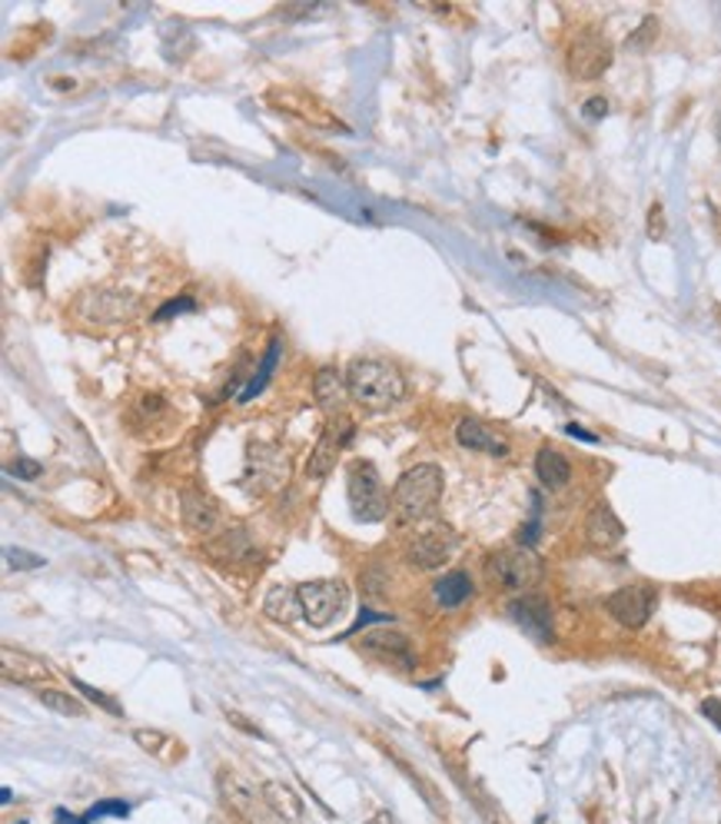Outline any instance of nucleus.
I'll list each match as a JSON object with an SVG mask.
<instances>
[{
	"label": "nucleus",
	"mask_w": 721,
	"mask_h": 824,
	"mask_svg": "<svg viewBox=\"0 0 721 824\" xmlns=\"http://www.w3.org/2000/svg\"><path fill=\"white\" fill-rule=\"evenodd\" d=\"M350 399L369 412H386L406 396V379L399 369L379 360H353L346 369Z\"/></svg>",
	"instance_id": "nucleus-1"
},
{
	"label": "nucleus",
	"mask_w": 721,
	"mask_h": 824,
	"mask_svg": "<svg viewBox=\"0 0 721 824\" xmlns=\"http://www.w3.org/2000/svg\"><path fill=\"white\" fill-rule=\"evenodd\" d=\"M446 492V475L436 462H419L399 475L392 488V506L406 522H423L436 513Z\"/></svg>",
	"instance_id": "nucleus-2"
},
{
	"label": "nucleus",
	"mask_w": 721,
	"mask_h": 824,
	"mask_svg": "<svg viewBox=\"0 0 721 824\" xmlns=\"http://www.w3.org/2000/svg\"><path fill=\"white\" fill-rule=\"evenodd\" d=\"M267 104H270L273 110H280V114H286V117H293V120L312 127V130H340V133H350V127L340 120V114H336L323 97H316V94H309V91H303V87H280V84H276V87L267 91Z\"/></svg>",
	"instance_id": "nucleus-3"
},
{
	"label": "nucleus",
	"mask_w": 721,
	"mask_h": 824,
	"mask_svg": "<svg viewBox=\"0 0 721 824\" xmlns=\"http://www.w3.org/2000/svg\"><path fill=\"white\" fill-rule=\"evenodd\" d=\"M486 575L506 592H529L542 579V558L529 545L499 549L486 562Z\"/></svg>",
	"instance_id": "nucleus-4"
},
{
	"label": "nucleus",
	"mask_w": 721,
	"mask_h": 824,
	"mask_svg": "<svg viewBox=\"0 0 721 824\" xmlns=\"http://www.w3.org/2000/svg\"><path fill=\"white\" fill-rule=\"evenodd\" d=\"M140 313V296L130 290H87L80 293L73 303V316L84 319L91 326H117V322H130Z\"/></svg>",
	"instance_id": "nucleus-5"
},
{
	"label": "nucleus",
	"mask_w": 721,
	"mask_h": 824,
	"mask_svg": "<svg viewBox=\"0 0 721 824\" xmlns=\"http://www.w3.org/2000/svg\"><path fill=\"white\" fill-rule=\"evenodd\" d=\"M216 794H220V801H223L239 821H244V824H276V821H280V817L270 811L263 791H257V785H250L244 775H236V772H229V768H223V772L216 775Z\"/></svg>",
	"instance_id": "nucleus-6"
},
{
	"label": "nucleus",
	"mask_w": 721,
	"mask_h": 824,
	"mask_svg": "<svg viewBox=\"0 0 721 824\" xmlns=\"http://www.w3.org/2000/svg\"><path fill=\"white\" fill-rule=\"evenodd\" d=\"M346 496H350V509L359 522H382L389 513V499L382 492L379 472L373 462L356 459L350 466V479H346Z\"/></svg>",
	"instance_id": "nucleus-7"
},
{
	"label": "nucleus",
	"mask_w": 721,
	"mask_h": 824,
	"mask_svg": "<svg viewBox=\"0 0 721 824\" xmlns=\"http://www.w3.org/2000/svg\"><path fill=\"white\" fill-rule=\"evenodd\" d=\"M615 60V50L608 44L605 34L599 31H582L572 37L569 50H566V67L572 73V80H582V84H589V80H599Z\"/></svg>",
	"instance_id": "nucleus-8"
},
{
	"label": "nucleus",
	"mask_w": 721,
	"mask_h": 824,
	"mask_svg": "<svg viewBox=\"0 0 721 824\" xmlns=\"http://www.w3.org/2000/svg\"><path fill=\"white\" fill-rule=\"evenodd\" d=\"M303 619L312 628H327L343 609H346V586L340 579H319V582H303L296 586Z\"/></svg>",
	"instance_id": "nucleus-9"
},
{
	"label": "nucleus",
	"mask_w": 721,
	"mask_h": 824,
	"mask_svg": "<svg viewBox=\"0 0 721 824\" xmlns=\"http://www.w3.org/2000/svg\"><path fill=\"white\" fill-rule=\"evenodd\" d=\"M655 602H659V592L649 586V582H635V586H625L618 592H612L605 599V612L622 625V628H642L652 612H655Z\"/></svg>",
	"instance_id": "nucleus-10"
},
{
	"label": "nucleus",
	"mask_w": 721,
	"mask_h": 824,
	"mask_svg": "<svg viewBox=\"0 0 721 824\" xmlns=\"http://www.w3.org/2000/svg\"><path fill=\"white\" fill-rule=\"evenodd\" d=\"M456 549H459V535L449 526H433L406 545V562L419 572H436L456 555Z\"/></svg>",
	"instance_id": "nucleus-11"
},
{
	"label": "nucleus",
	"mask_w": 721,
	"mask_h": 824,
	"mask_svg": "<svg viewBox=\"0 0 721 824\" xmlns=\"http://www.w3.org/2000/svg\"><path fill=\"white\" fill-rule=\"evenodd\" d=\"M353 439V423L350 420H333L319 443L312 446L309 459H306V479H327L336 469L340 452L346 449V443Z\"/></svg>",
	"instance_id": "nucleus-12"
},
{
	"label": "nucleus",
	"mask_w": 721,
	"mask_h": 824,
	"mask_svg": "<svg viewBox=\"0 0 721 824\" xmlns=\"http://www.w3.org/2000/svg\"><path fill=\"white\" fill-rule=\"evenodd\" d=\"M0 675H4L11 685H37V688H44L54 679L44 658L21 651V648H11V645L0 648Z\"/></svg>",
	"instance_id": "nucleus-13"
},
{
	"label": "nucleus",
	"mask_w": 721,
	"mask_h": 824,
	"mask_svg": "<svg viewBox=\"0 0 721 824\" xmlns=\"http://www.w3.org/2000/svg\"><path fill=\"white\" fill-rule=\"evenodd\" d=\"M509 615L512 622L529 632L535 641H552L555 638V628H552V605L545 596L539 592H522L512 605H509Z\"/></svg>",
	"instance_id": "nucleus-14"
},
{
	"label": "nucleus",
	"mask_w": 721,
	"mask_h": 824,
	"mask_svg": "<svg viewBox=\"0 0 721 824\" xmlns=\"http://www.w3.org/2000/svg\"><path fill=\"white\" fill-rule=\"evenodd\" d=\"M363 651L369 658H376V662H386V666H399V669H413V645L403 632L395 628H376V632H366L363 635Z\"/></svg>",
	"instance_id": "nucleus-15"
},
{
	"label": "nucleus",
	"mask_w": 721,
	"mask_h": 824,
	"mask_svg": "<svg viewBox=\"0 0 721 824\" xmlns=\"http://www.w3.org/2000/svg\"><path fill=\"white\" fill-rule=\"evenodd\" d=\"M456 439L469 452H486V456H496V459H506L512 452L509 439H503L493 426H486L483 420H475V416H462L456 423Z\"/></svg>",
	"instance_id": "nucleus-16"
},
{
	"label": "nucleus",
	"mask_w": 721,
	"mask_h": 824,
	"mask_svg": "<svg viewBox=\"0 0 721 824\" xmlns=\"http://www.w3.org/2000/svg\"><path fill=\"white\" fill-rule=\"evenodd\" d=\"M582 532H586V542L592 549H599V552H608L625 539V526H622V519L615 516V509L608 503H599V506L589 509Z\"/></svg>",
	"instance_id": "nucleus-17"
},
{
	"label": "nucleus",
	"mask_w": 721,
	"mask_h": 824,
	"mask_svg": "<svg viewBox=\"0 0 721 824\" xmlns=\"http://www.w3.org/2000/svg\"><path fill=\"white\" fill-rule=\"evenodd\" d=\"M180 519H184L187 532L206 535V532L216 529L220 513H216V506H213L210 496H203V492H197V488H184L180 492Z\"/></svg>",
	"instance_id": "nucleus-18"
},
{
	"label": "nucleus",
	"mask_w": 721,
	"mask_h": 824,
	"mask_svg": "<svg viewBox=\"0 0 721 824\" xmlns=\"http://www.w3.org/2000/svg\"><path fill=\"white\" fill-rule=\"evenodd\" d=\"M133 741L140 745V752H146L150 758L164 762V765H177L187 755L184 745H180V738L159 731V728H133Z\"/></svg>",
	"instance_id": "nucleus-19"
},
{
	"label": "nucleus",
	"mask_w": 721,
	"mask_h": 824,
	"mask_svg": "<svg viewBox=\"0 0 721 824\" xmlns=\"http://www.w3.org/2000/svg\"><path fill=\"white\" fill-rule=\"evenodd\" d=\"M263 798L270 804V811L283 821V824H303L306 821V804L296 794V788L283 785V781H263Z\"/></svg>",
	"instance_id": "nucleus-20"
},
{
	"label": "nucleus",
	"mask_w": 721,
	"mask_h": 824,
	"mask_svg": "<svg viewBox=\"0 0 721 824\" xmlns=\"http://www.w3.org/2000/svg\"><path fill=\"white\" fill-rule=\"evenodd\" d=\"M535 475H539V482H542L545 488L558 492V488H566L569 479H572V462L566 459L563 449L542 446V449L535 452Z\"/></svg>",
	"instance_id": "nucleus-21"
},
{
	"label": "nucleus",
	"mask_w": 721,
	"mask_h": 824,
	"mask_svg": "<svg viewBox=\"0 0 721 824\" xmlns=\"http://www.w3.org/2000/svg\"><path fill=\"white\" fill-rule=\"evenodd\" d=\"M206 552H210L216 562H257V558H260L257 545L250 542V535H247L244 529H226V532H220V535L206 545Z\"/></svg>",
	"instance_id": "nucleus-22"
},
{
	"label": "nucleus",
	"mask_w": 721,
	"mask_h": 824,
	"mask_svg": "<svg viewBox=\"0 0 721 824\" xmlns=\"http://www.w3.org/2000/svg\"><path fill=\"white\" fill-rule=\"evenodd\" d=\"M312 399L323 409H340L350 399V386H346V373H340L336 366H323L312 376Z\"/></svg>",
	"instance_id": "nucleus-23"
},
{
	"label": "nucleus",
	"mask_w": 721,
	"mask_h": 824,
	"mask_svg": "<svg viewBox=\"0 0 721 824\" xmlns=\"http://www.w3.org/2000/svg\"><path fill=\"white\" fill-rule=\"evenodd\" d=\"M472 592H475V586H472V579H469V572H462V568L442 575V579L433 586V596H436V602H439L442 609H459V605H465V602L472 599Z\"/></svg>",
	"instance_id": "nucleus-24"
},
{
	"label": "nucleus",
	"mask_w": 721,
	"mask_h": 824,
	"mask_svg": "<svg viewBox=\"0 0 721 824\" xmlns=\"http://www.w3.org/2000/svg\"><path fill=\"white\" fill-rule=\"evenodd\" d=\"M296 612H303V605H299V592L296 589H289V586H273L270 592H267V599H263V615L270 619V622H293L296 619Z\"/></svg>",
	"instance_id": "nucleus-25"
},
{
	"label": "nucleus",
	"mask_w": 721,
	"mask_h": 824,
	"mask_svg": "<svg viewBox=\"0 0 721 824\" xmlns=\"http://www.w3.org/2000/svg\"><path fill=\"white\" fill-rule=\"evenodd\" d=\"M130 420H133V426H167L174 420V412H170V402L164 396L146 392V396H140Z\"/></svg>",
	"instance_id": "nucleus-26"
},
{
	"label": "nucleus",
	"mask_w": 721,
	"mask_h": 824,
	"mask_svg": "<svg viewBox=\"0 0 721 824\" xmlns=\"http://www.w3.org/2000/svg\"><path fill=\"white\" fill-rule=\"evenodd\" d=\"M37 698L50 708V711H57V715H63V718H84L87 715V708H84V702L80 698H73L70 692H60V688H40L37 692Z\"/></svg>",
	"instance_id": "nucleus-27"
},
{
	"label": "nucleus",
	"mask_w": 721,
	"mask_h": 824,
	"mask_svg": "<svg viewBox=\"0 0 721 824\" xmlns=\"http://www.w3.org/2000/svg\"><path fill=\"white\" fill-rule=\"evenodd\" d=\"M8 562H11V568H21V572H31V568H44V565H47L44 555L27 552V549H8Z\"/></svg>",
	"instance_id": "nucleus-28"
},
{
	"label": "nucleus",
	"mask_w": 721,
	"mask_h": 824,
	"mask_svg": "<svg viewBox=\"0 0 721 824\" xmlns=\"http://www.w3.org/2000/svg\"><path fill=\"white\" fill-rule=\"evenodd\" d=\"M80 692H84V698H91L94 705H101L104 711H110V715H117V718H123V708L110 698V695H104V692H97V688H91V685H84V682H73Z\"/></svg>",
	"instance_id": "nucleus-29"
},
{
	"label": "nucleus",
	"mask_w": 721,
	"mask_h": 824,
	"mask_svg": "<svg viewBox=\"0 0 721 824\" xmlns=\"http://www.w3.org/2000/svg\"><path fill=\"white\" fill-rule=\"evenodd\" d=\"M665 207L662 203H652L649 207V236L652 239H665Z\"/></svg>",
	"instance_id": "nucleus-30"
},
{
	"label": "nucleus",
	"mask_w": 721,
	"mask_h": 824,
	"mask_svg": "<svg viewBox=\"0 0 721 824\" xmlns=\"http://www.w3.org/2000/svg\"><path fill=\"white\" fill-rule=\"evenodd\" d=\"M11 472L21 475V479H37V475H40V462H34V459H17V466H14Z\"/></svg>",
	"instance_id": "nucleus-31"
},
{
	"label": "nucleus",
	"mask_w": 721,
	"mask_h": 824,
	"mask_svg": "<svg viewBox=\"0 0 721 824\" xmlns=\"http://www.w3.org/2000/svg\"><path fill=\"white\" fill-rule=\"evenodd\" d=\"M701 711H705V718L721 731V702H718V698H705V702H701Z\"/></svg>",
	"instance_id": "nucleus-32"
},
{
	"label": "nucleus",
	"mask_w": 721,
	"mask_h": 824,
	"mask_svg": "<svg viewBox=\"0 0 721 824\" xmlns=\"http://www.w3.org/2000/svg\"><path fill=\"white\" fill-rule=\"evenodd\" d=\"M589 120H599V117H605L608 114V101L605 97H592L589 104H586V110H582Z\"/></svg>",
	"instance_id": "nucleus-33"
},
{
	"label": "nucleus",
	"mask_w": 721,
	"mask_h": 824,
	"mask_svg": "<svg viewBox=\"0 0 721 824\" xmlns=\"http://www.w3.org/2000/svg\"><path fill=\"white\" fill-rule=\"evenodd\" d=\"M226 718H229L236 728H244V731H250V734H260V728H257V725H250V721H247L244 715H239V711H226Z\"/></svg>",
	"instance_id": "nucleus-34"
},
{
	"label": "nucleus",
	"mask_w": 721,
	"mask_h": 824,
	"mask_svg": "<svg viewBox=\"0 0 721 824\" xmlns=\"http://www.w3.org/2000/svg\"><path fill=\"white\" fill-rule=\"evenodd\" d=\"M569 436H579V439H586V443H595V436H592V433H582L579 426H569Z\"/></svg>",
	"instance_id": "nucleus-35"
}]
</instances>
